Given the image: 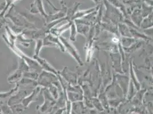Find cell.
<instances>
[{
	"label": "cell",
	"instance_id": "obj_1",
	"mask_svg": "<svg viewBox=\"0 0 153 114\" xmlns=\"http://www.w3.org/2000/svg\"><path fill=\"white\" fill-rule=\"evenodd\" d=\"M20 76H21L20 73H16L14 75H13L11 77H10L9 78H8V79H10V80H8V81H10L11 82H15V81H16L18 78H19V77H20Z\"/></svg>",
	"mask_w": 153,
	"mask_h": 114
},
{
	"label": "cell",
	"instance_id": "obj_2",
	"mask_svg": "<svg viewBox=\"0 0 153 114\" xmlns=\"http://www.w3.org/2000/svg\"><path fill=\"white\" fill-rule=\"evenodd\" d=\"M2 105V102H1V101H0V105Z\"/></svg>",
	"mask_w": 153,
	"mask_h": 114
},
{
	"label": "cell",
	"instance_id": "obj_3",
	"mask_svg": "<svg viewBox=\"0 0 153 114\" xmlns=\"http://www.w3.org/2000/svg\"><path fill=\"white\" fill-rule=\"evenodd\" d=\"M0 111H1V108H0Z\"/></svg>",
	"mask_w": 153,
	"mask_h": 114
},
{
	"label": "cell",
	"instance_id": "obj_4",
	"mask_svg": "<svg viewBox=\"0 0 153 114\" xmlns=\"http://www.w3.org/2000/svg\"></svg>",
	"mask_w": 153,
	"mask_h": 114
}]
</instances>
